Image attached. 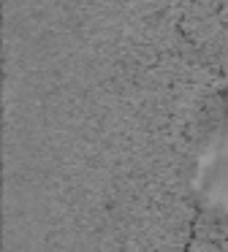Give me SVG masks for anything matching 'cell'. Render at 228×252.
<instances>
[{
  "mask_svg": "<svg viewBox=\"0 0 228 252\" xmlns=\"http://www.w3.org/2000/svg\"><path fill=\"white\" fill-rule=\"evenodd\" d=\"M8 95L228 103V0H3Z\"/></svg>",
  "mask_w": 228,
  "mask_h": 252,
  "instance_id": "obj_1",
  "label": "cell"
}]
</instances>
